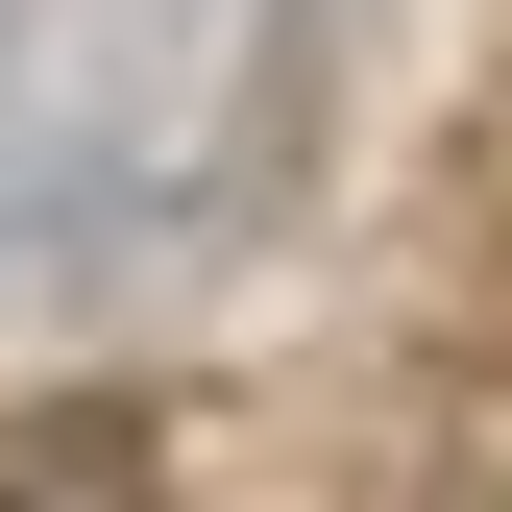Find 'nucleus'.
<instances>
[]
</instances>
